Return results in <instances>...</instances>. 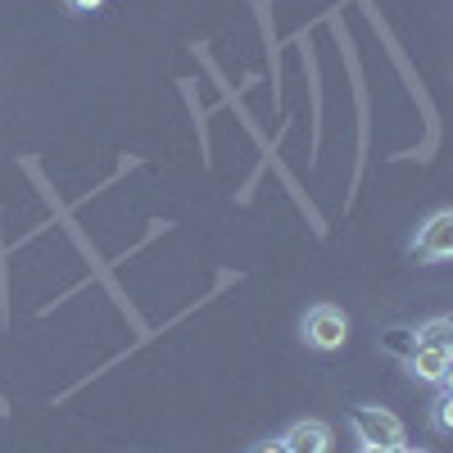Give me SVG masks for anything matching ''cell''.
Instances as JSON below:
<instances>
[{
  "label": "cell",
  "mask_w": 453,
  "mask_h": 453,
  "mask_svg": "<svg viewBox=\"0 0 453 453\" xmlns=\"http://www.w3.org/2000/svg\"><path fill=\"white\" fill-rule=\"evenodd\" d=\"M453 254V213L444 209V213H435L426 226H418V241H412V258H431V263H440V258H449Z\"/></svg>",
  "instance_id": "3957f363"
},
{
  "label": "cell",
  "mask_w": 453,
  "mask_h": 453,
  "mask_svg": "<svg viewBox=\"0 0 453 453\" xmlns=\"http://www.w3.org/2000/svg\"><path fill=\"white\" fill-rule=\"evenodd\" d=\"M345 335H349V318L340 313V309H331V304L309 309V318H304V340H309L313 349L331 354V349L345 345Z\"/></svg>",
  "instance_id": "7a4b0ae2"
},
{
  "label": "cell",
  "mask_w": 453,
  "mask_h": 453,
  "mask_svg": "<svg viewBox=\"0 0 453 453\" xmlns=\"http://www.w3.org/2000/svg\"><path fill=\"white\" fill-rule=\"evenodd\" d=\"M250 453H286V449H281V440H273V444H254Z\"/></svg>",
  "instance_id": "9c48e42d"
},
{
  "label": "cell",
  "mask_w": 453,
  "mask_h": 453,
  "mask_svg": "<svg viewBox=\"0 0 453 453\" xmlns=\"http://www.w3.org/2000/svg\"><path fill=\"white\" fill-rule=\"evenodd\" d=\"M281 449L286 453H331V431L322 422H295L281 435Z\"/></svg>",
  "instance_id": "5b68a950"
},
{
  "label": "cell",
  "mask_w": 453,
  "mask_h": 453,
  "mask_svg": "<svg viewBox=\"0 0 453 453\" xmlns=\"http://www.w3.org/2000/svg\"><path fill=\"white\" fill-rule=\"evenodd\" d=\"M412 335H418L422 349H453V322L449 318H431L426 326H418Z\"/></svg>",
  "instance_id": "8992f818"
},
{
  "label": "cell",
  "mask_w": 453,
  "mask_h": 453,
  "mask_svg": "<svg viewBox=\"0 0 453 453\" xmlns=\"http://www.w3.org/2000/svg\"><path fill=\"white\" fill-rule=\"evenodd\" d=\"M68 5H73V10H100L104 0H68Z\"/></svg>",
  "instance_id": "30bf717a"
},
{
  "label": "cell",
  "mask_w": 453,
  "mask_h": 453,
  "mask_svg": "<svg viewBox=\"0 0 453 453\" xmlns=\"http://www.w3.org/2000/svg\"><path fill=\"white\" fill-rule=\"evenodd\" d=\"M453 395H449V386H440V399H435V431H449L453 426Z\"/></svg>",
  "instance_id": "ba28073f"
},
{
  "label": "cell",
  "mask_w": 453,
  "mask_h": 453,
  "mask_svg": "<svg viewBox=\"0 0 453 453\" xmlns=\"http://www.w3.org/2000/svg\"><path fill=\"white\" fill-rule=\"evenodd\" d=\"M412 376L418 381H431V386H449V372H453V349H412Z\"/></svg>",
  "instance_id": "277c9868"
},
{
  "label": "cell",
  "mask_w": 453,
  "mask_h": 453,
  "mask_svg": "<svg viewBox=\"0 0 453 453\" xmlns=\"http://www.w3.org/2000/svg\"><path fill=\"white\" fill-rule=\"evenodd\" d=\"M349 422L363 449H403V422L390 408H354Z\"/></svg>",
  "instance_id": "6da1fadb"
},
{
  "label": "cell",
  "mask_w": 453,
  "mask_h": 453,
  "mask_svg": "<svg viewBox=\"0 0 453 453\" xmlns=\"http://www.w3.org/2000/svg\"><path fill=\"white\" fill-rule=\"evenodd\" d=\"M381 345H386L390 354H399V358H412V349H418V335H412L408 326H390V331L381 335Z\"/></svg>",
  "instance_id": "52a82bcc"
},
{
  "label": "cell",
  "mask_w": 453,
  "mask_h": 453,
  "mask_svg": "<svg viewBox=\"0 0 453 453\" xmlns=\"http://www.w3.org/2000/svg\"><path fill=\"white\" fill-rule=\"evenodd\" d=\"M403 453H422V449H408V444H403Z\"/></svg>",
  "instance_id": "7c38bea8"
},
{
  "label": "cell",
  "mask_w": 453,
  "mask_h": 453,
  "mask_svg": "<svg viewBox=\"0 0 453 453\" xmlns=\"http://www.w3.org/2000/svg\"><path fill=\"white\" fill-rule=\"evenodd\" d=\"M358 453H403V449H358Z\"/></svg>",
  "instance_id": "8fae6325"
}]
</instances>
